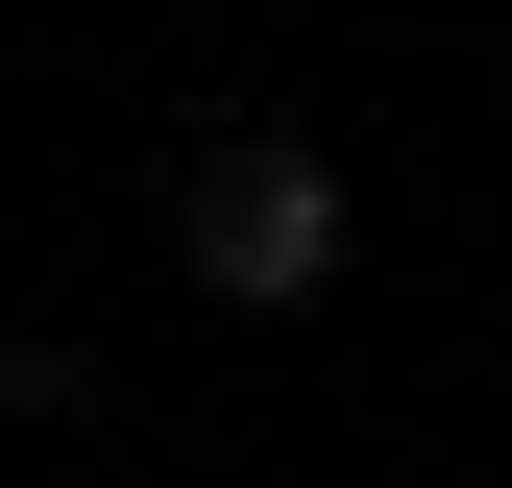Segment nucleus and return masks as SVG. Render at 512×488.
<instances>
[{"mask_svg": "<svg viewBox=\"0 0 512 488\" xmlns=\"http://www.w3.org/2000/svg\"><path fill=\"white\" fill-rule=\"evenodd\" d=\"M171 244H196V293H244V318H293V293L342 269V171H317V147H196V196H171Z\"/></svg>", "mask_w": 512, "mask_h": 488, "instance_id": "1", "label": "nucleus"}]
</instances>
